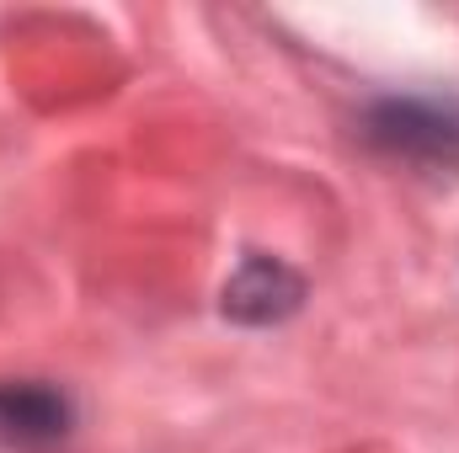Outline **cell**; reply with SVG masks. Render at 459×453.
<instances>
[{
	"label": "cell",
	"mask_w": 459,
	"mask_h": 453,
	"mask_svg": "<svg viewBox=\"0 0 459 453\" xmlns=\"http://www.w3.org/2000/svg\"><path fill=\"white\" fill-rule=\"evenodd\" d=\"M374 144L395 150V155H422V160H455L459 155V107L449 102H417V97H395L379 102L368 117Z\"/></svg>",
	"instance_id": "6da1fadb"
},
{
	"label": "cell",
	"mask_w": 459,
	"mask_h": 453,
	"mask_svg": "<svg viewBox=\"0 0 459 453\" xmlns=\"http://www.w3.org/2000/svg\"><path fill=\"white\" fill-rule=\"evenodd\" d=\"M299 294H305V283L283 261L251 256V261H240V272L225 283V315L246 321V326H267V321H283L299 304Z\"/></svg>",
	"instance_id": "7a4b0ae2"
},
{
	"label": "cell",
	"mask_w": 459,
	"mask_h": 453,
	"mask_svg": "<svg viewBox=\"0 0 459 453\" xmlns=\"http://www.w3.org/2000/svg\"><path fill=\"white\" fill-rule=\"evenodd\" d=\"M0 432H11V438H59L65 432V400L43 384H5L0 389Z\"/></svg>",
	"instance_id": "3957f363"
}]
</instances>
